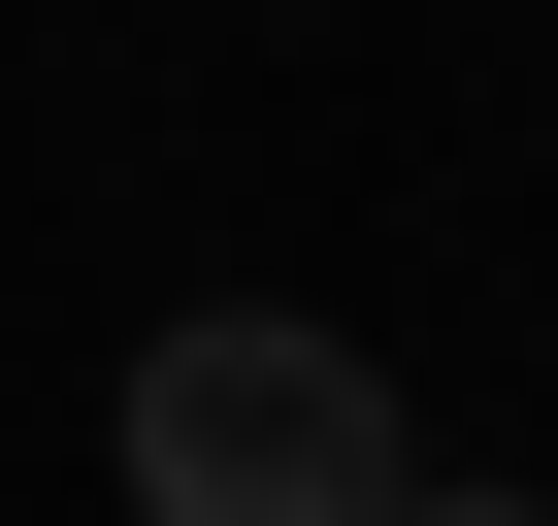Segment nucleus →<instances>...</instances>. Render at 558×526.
I'll return each instance as SVG.
<instances>
[{
	"mask_svg": "<svg viewBox=\"0 0 558 526\" xmlns=\"http://www.w3.org/2000/svg\"><path fill=\"white\" fill-rule=\"evenodd\" d=\"M395 526H558V493H395Z\"/></svg>",
	"mask_w": 558,
	"mask_h": 526,
	"instance_id": "obj_2",
	"label": "nucleus"
},
{
	"mask_svg": "<svg viewBox=\"0 0 558 526\" xmlns=\"http://www.w3.org/2000/svg\"><path fill=\"white\" fill-rule=\"evenodd\" d=\"M99 461H132V526H395V493H427V428H395V362H362L329 297H197Z\"/></svg>",
	"mask_w": 558,
	"mask_h": 526,
	"instance_id": "obj_1",
	"label": "nucleus"
}]
</instances>
